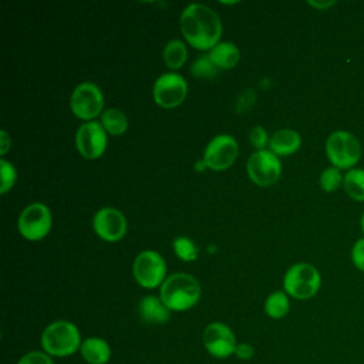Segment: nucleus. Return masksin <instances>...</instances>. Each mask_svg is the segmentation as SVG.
Masks as SVG:
<instances>
[{
	"label": "nucleus",
	"mask_w": 364,
	"mask_h": 364,
	"mask_svg": "<svg viewBox=\"0 0 364 364\" xmlns=\"http://www.w3.org/2000/svg\"><path fill=\"white\" fill-rule=\"evenodd\" d=\"M218 67L212 63L208 54L199 55L192 64H191V74L198 78H212L218 74Z\"/></svg>",
	"instance_id": "obj_24"
},
{
	"label": "nucleus",
	"mask_w": 364,
	"mask_h": 364,
	"mask_svg": "<svg viewBox=\"0 0 364 364\" xmlns=\"http://www.w3.org/2000/svg\"><path fill=\"white\" fill-rule=\"evenodd\" d=\"M351 262L360 272H364V237L354 242L351 247Z\"/></svg>",
	"instance_id": "obj_29"
},
{
	"label": "nucleus",
	"mask_w": 364,
	"mask_h": 364,
	"mask_svg": "<svg viewBox=\"0 0 364 364\" xmlns=\"http://www.w3.org/2000/svg\"><path fill=\"white\" fill-rule=\"evenodd\" d=\"M208 55L219 70L233 68L240 60L239 48L230 41H219Z\"/></svg>",
	"instance_id": "obj_18"
},
{
	"label": "nucleus",
	"mask_w": 364,
	"mask_h": 364,
	"mask_svg": "<svg viewBox=\"0 0 364 364\" xmlns=\"http://www.w3.org/2000/svg\"><path fill=\"white\" fill-rule=\"evenodd\" d=\"M92 228L102 240L118 242L127 233V219L121 210L108 206L94 215Z\"/></svg>",
	"instance_id": "obj_14"
},
{
	"label": "nucleus",
	"mask_w": 364,
	"mask_h": 364,
	"mask_svg": "<svg viewBox=\"0 0 364 364\" xmlns=\"http://www.w3.org/2000/svg\"><path fill=\"white\" fill-rule=\"evenodd\" d=\"M51 212L41 203L34 202L27 205L18 216L17 229L18 233L27 240H41L51 229Z\"/></svg>",
	"instance_id": "obj_8"
},
{
	"label": "nucleus",
	"mask_w": 364,
	"mask_h": 364,
	"mask_svg": "<svg viewBox=\"0 0 364 364\" xmlns=\"http://www.w3.org/2000/svg\"><path fill=\"white\" fill-rule=\"evenodd\" d=\"M307 3H309L311 7L318 9V10H326V9H328V7H331V6L336 4L334 0H328V1H314V0H309Z\"/></svg>",
	"instance_id": "obj_32"
},
{
	"label": "nucleus",
	"mask_w": 364,
	"mask_h": 364,
	"mask_svg": "<svg viewBox=\"0 0 364 364\" xmlns=\"http://www.w3.org/2000/svg\"><path fill=\"white\" fill-rule=\"evenodd\" d=\"M11 146V139L6 131L0 132V155H6Z\"/></svg>",
	"instance_id": "obj_31"
},
{
	"label": "nucleus",
	"mask_w": 364,
	"mask_h": 364,
	"mask_svg": "<svg viewBox=\"0 0 364 364\" xmlns=\"http://www.w3.org/2000/svg\"><path fill=\"white\" fill-rule=\"evenodd\" d=\"M101 124L111 135H121L127 131L128 119L121 109L108 108L101 114Z\"/></svg>",
	"instance_id": "obj_21"
},
{
	"label": "nucleus",
	"mask_w": 364,
	"mask_h": 364,
	"mask_svg": "<svg viewBox=\"0 0 364 364\" xmlns=\"http://www.w3.org/2000/svg\"><path fill=\"white\" fill-rule=\"evenodd\" d=\"M75 148L87 159L100 158L107 148V131L98 121H88L75 132Z\"/></svg>",
	"instance_id": "obj_13"
},
{
	"label": "nucleus",
	"mask_w": 364,
	"mask_h": 364,
	"mask_svg": "<svg viewBox=\"0 0 364 364\" xmlns=\"http://www.w3.org/2000/svg\"><path fill=\"white\" fill-rule=\"evenodd\" d=\"M17 364H54V360L46 351L34 350V351H28L24 355H21L18 358Z\"/></svg>",
	"instance_id": "obj_27"
},
{
	"label": "nucleus",
	"mask_w": 364,
	"mask_h": 364,
	"mask_svg": "<svg viewBox=\"0 0 364 364\" xmlns=\"http://www.w3.org/2000/svg\"><path fill=\"white\" fill-rule=\"evenodd\" d=\"M239 154V146L232 135L220 134L213 136L205 148L203 161L212 171H223L233 165Z\"/></svg>",
	"instance_id": "obj_12"
},
{
	"label": "nucleus",
	"mask_w": 364,
	"mask_h": 364,
	"mask_svg": "<svg viewBox=\"0 0 364 364\" xmlns=\"http://www.w3.org/2000/svg\"><path fill=\"white\" fill-rule=\"evenodd\" d=\"M249 141L250 144L257 149V151H263L266 148V145H269V135L267 132L260 127V125H256L252 128V131L249 132Z\"/></svg>",
	"instance_id": "obj_28"
},
{
	"label": "nucleus",
	"mask_w": 364,
	"mask_h": 364,
	"mask_svg": "<svg viewBox=\"0 0 364 364\" xmlns=\"http://www.w3.org/2000/svg\"><path fill=\"white\" fill-rule=\"evenodd\" d=\"M246 172L250 181L257 186H270L280 178L282 164L272 151H256L247 158Z\"/></svg>",
	"instance_id": "obj_9"
},
{
	"label": "nucleus",
	"mask_w": 364,
	"mask_h": 364,
	"mask_svg": "<svg viewBox=\"0 0 364 364\" xmlns=\"http://www.w3.org/2000/svg\"><path fill=\"white\" fill-rule=\"evenodd\" d=\"M290 310V301L286 291L276 290L270 293L264 301V311L270 318L279 320L287 316Z\"/></svg>",
	"instance_id": "obj_20"
},
{
	"label": "nucleus",
	"mask_w": 364,
	"mask_h": 364,
	"mask_svg": "<svg viewBox=\"0 0 364 364\" xmlns=\"http://www.w3.org/2000/svg\"><path fill=\"white\" fill-rule=\"evenodd\" d=\"M104 107V97L98 85L94 82H81L78 84L70 98V108L73 114L85 122L94 121L98 117Z\"/></svg>",
	"instance_id": "obj_7"
},
{
	"label": "nucleus",
	"mask_w": 364,
	"mask_h": 364,
	"mask_svg": "<svg viewBox=\"0 0 364 364\" xmlns=\"http://www.w3.org/2000/svg\"><path fill=\"white\" fill-rule=\"evenodd\" d=\"M301 145V136L297 131L294 129H279L276 131L269 141V148L274 155H291L294 154Z\"/></svg>",
	"instance_id": "obj_17"
},
{
	"label": "nucleus",
	"mask_w": 364,
	"mask_h": 364,
	"mask_svg": "<svg viewBox=\"0 0 364 364\" xmlns=\"http://www.w3.org/2000/svg\"><path fill=\"white\" fill-rule=\"evenodd\" d=\"M360 226H361V230H363V233H364V212H363L361 219H360Z\"/></svg>",
	"instance_id": "obj_34"
},
{
	"label": "nucleus",
	"mask_w": 364,
	"mask_h": 364,
	"mask_svg": "<svg viewBox=\"0 0 364 364\" xmlns=\"http://www.w3.org/2000/svg\"><path fill=\"white\" fill-rule=\"evenodd\" d=\"M205 168H208V166H206V164H205V161H203V159H199V161L195 164V169H196L198 172L205 171Z\"/></svg>",
	"instance_id": "obj_33"
},
{
	"label": "nucleus",
	"mask_w": 364,
	"mask_h": 364,
	"mask_svg": "<svg viewBox=\"0 0 364 364\" xmlns=\"http://www.w3.org/2000/svg\"><path fill=\"white\" fill-rule=\"evenodd\" d=\"M81 343L82 340L78 327L68 320H57L50 323L43 330L40 337L43 351L53 358L73 355L74 353L80 351Z\"/></svg>",
	"instance_id": "obj_3"
},
{
	"label": "nucleus",
	"mask_w": 364,
	"mask_h": 364,
	"mask_svg": "<svg viewBox=\"0 0 364 364\" xmlns=\"http://www.w3.org/2000/svg\"><path fill=\"white\" fill-rule=\"evenodd\" d=\"M206 351L215 358H228L235 354L237 341L232 328L220 321L209 323L202 334Z\"/></svg>",
	"instance_id": "obj_10"
},
{
	"label": "nucleus",
	"mask_w": 364,
	"mask_h": 364,
	"mask_svg": "<svg viewBox=\"0 0 364 364\" xmlns=\"http://www.w3.org/2000/svg\"><path fill=\"white\" fill-rule=\"evenodd\" d=\"M326 155L331 166L351 169L361 158V144L358 138L348 131H334L326 139Z\"/></svg>",
	"instance_id": "obj_4"
},
{
	"label": "nucleus",
	"mask_w": 364,
	"mask_h": 364,
	"mask_svg": "<svg viewBox=\"0 0 364 364\" xmlns=\"http://www.w3.org/2000/svg\"><path fill=\"white\" fill-rule=\"evenodd\" d=\"M321 286L318 270L309 263H296L287 269L283 277V287L287 296L297 300H307L316 296Z\"/></svg>",
	"instance_id": "obj_5"
},
{
	"label": "nucleus",
	"mask_w": 364,
	"mask_h": 364,
	"mask_svg": "<svg viewBox=\"0 0 364 364\" xmlns=\"http://www.w3.org/2000/svg\"><path fill=\"white\" fill-rule=\"evenodd\" d=\"M176 256L185 262H192L198 257V247L196 245L186 236H179L172 243Z\"/></svg>",
	"instance_id": "obj_25"
},
{
	"label": "nucleus",
	"mask_w": 364,
	"mask_h": 364,
	"mask_svg": "<svg viewBox=\"0 0 364 364\" xmlns=\"http://www.w3.org/2000/svg\"><path fill=\"white\" fill-rule=\"evenodd\" d=\"M159 297L171 311H186L199 301L200 284L188 273H173L162 283Z\"/></svg>",
	"instance_id": "obj_2"
},
{
	"label": "nucleus",
	"mask_w": 364,
	"mask_h": 364,
	"mask_svg": "<svg viewBox=\"0 0 364 364\" xmlns=\"http://www.w3.org/2000/svg\"><path fill=\"white\" fill-rule=\"evenodd\" d=\"M343 186L346 193L358 202H364V169L351 168L343 178Z\"/></svg>",
	"instance_id": "obj_19"
},
{
	"label": "nucleus",
	"mask_w": 364,
	"mask_h": 364,
	"mask_svg": "<svg viewBox=\"0 0 364 364\" xmlns=\"http://www.w3.org/2000/svg\"><path fill=\"white\" fill-rule=\"evenodd\" d=\"M235 355L243 361H247L250 358H253L255 355V350L253 346L249 343H237L236 350H235Z\"/></svg>",
	"instance_id": "obj_30"
},
{
	"label": "nucleus",
	"mask_w": 364,
	"mask_h": 364,
	"mask_svg": "<svg viewBox=\"0 0 364 364\" xmlns=\"http://www.w3.org/2000/svg\"><path fill=\"white\" fill-rule=\"evenodd\" d=\"M186 57H188V50L183 41L171 40L169 43H166L164 48V61L166 67L172 70H178L185 64Z\"/></svg>",
	"instance_id": "obj_22"
},
{
	"label": "nucleus",
	"mask_w": 364,
	"mask_h": 364,
	"mask_svg": "<svg viewBox=\"0 0 364 364\" xmlns=\"http://www.w3.org/2000/svg\"><path fill=\"white\" fill-rule=\"evenodd\" d=\"M132 274L144 289H155L166 280V263L158 252L144 250L134 260Z\"/></svg>",
	"instance_id": "obj_6"
},
{
	"label": "nucleus",
	"mask_w": 364,
	"mask_h": 364,
	"mask_svg": "<svg viewBox=\"0 0 364 364\" xmlns=\"http://www.w3.org/2000/svg\"><path fill=\"white\" fill-rule=\"evenodd\" d=\"M343 178L344 176L341 175L338 168L328 166V168L323 169L321 173H320V178H318L320 188L324 192H334L343 185Z\"/></svg>",
	"instance_id": "obj_23"
},
{
	"label": "nucleus",
	"mask_w": 364,
	"mask_h": 364,
	"mask_svg": "<svg viewBox=\"0 0 364 364\" xmlns=\"http://www.w3.org/2000/svg\"><path fill=\"white\" fill-rule=\"evenodd\" d=\"M188 94L185 78L176 73L159 75L154 84L152 95L155 102L162 108H175L181 105Z\"/></svg>",
	"instance_id": "obj_11"
},
{
	"label": "nucleus",
	"mask_w": 364,
	"mask_h": 364,
	"mask_svg": "<svg viewBox=\"0 0 364 364\" xmlns=\"http://www.w3.org/2000/svg\"><path fill=\"white\" fill-rule=\"evenodd\" d=\"M0 175H1V182H0V192L4 195L7 193L13 185L16 183L17 179V172L16 168L6 159H0Z\"/></svg>",
	"instance_id": "obj_26"
},
{
	"label": "nucleus",
	"mask_w": 364,
	"mask_h": 364,
	"mask_svg": "<svg viewBox=\"0 0 364 364\" xmlns=\"http://www.w3.org/2000/svg\"><path fill=\"white\" fill-rule=\"evenodd\" d=\"M139 317L148 324H164L169 320L171 310L158 296H145L138 304Z\"/></svg>",
	"instance_id": "obj_15"
},
{
	"label": "nucleus",
	"mask_w": 364,
	"mask_h": 364,
	"mask_svg": "<svg viewBox=\"0 0 364 364\" xmlns=\"http://www.w3.org/2000/svg\"><path fill=\"white\" fill-rule=\"evenodd\" d=\"M80 354L87 364H107L111 358V347L101 337H88L82 340Z\"/></svg>",
	"instance_id": "obj_16"
},
{
	"label": "nucleus",
	"mask_w": 364,
	"mask_h": 364,
	"mask_svg": "<svg viewBox=\"0 0 364 364\" xmlns=\"http://www.w3.org/2000/svg\"><path fill=\"white\" fill-rule=\"evenodd\" d=\"M181 31L185 40L198 50H212L220 38L222 23L210 7L193 3L183 9L179 18Z\"/></svg>",
	"instance_id": "obj_1"
}]
</instances>
